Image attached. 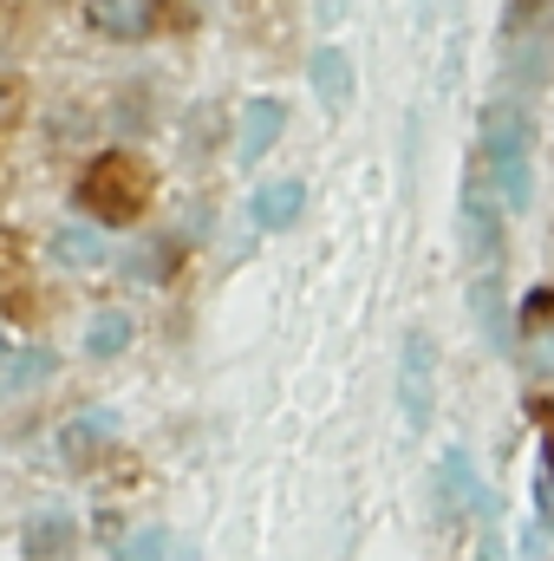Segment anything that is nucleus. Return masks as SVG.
<instances>
[{"mask_svg":"<svg viewBox=\"0 0 554 561\" xmlns=\"http://www.w3.org/2000/svg\"><path fill=\"white\" fill-rule=\"evenodd\" d=\"M476 170L489 183V196L503 203V216H522L535 203V125L529 105H489L483 112V144H476Z\"/></svg>","mask_w":554,"mask_h":561,"instance_id":"obj_1","label":"nucleus"},{"mask_svg":"<svg viewBox=\"0 0 554 561\" xmlns=\"http://www.w3.org/2000/svg\"><path fill=\"white\" fill-rule=\"evenodd\" d=\"M72 203L99 222V229H118V222H138L143 203H150V170H143L131 150H99L79 183H72Z\"/></svg>","mask_w":554,"mask_h":561,"instance_id":"obj_2","label":"nucleus"},{"mask_svg":"<svg viewBox=\"0 0 554 561\" xmlns=\"http://www.w3.org/2000/svg\"><path fill=\"white\" fill-rule=\"evenodd\" d=\"M430 496H437V516L443 523H489L496 516V496L483 490V477H476V457L463 450V444H450L443 457H437V483H430Z\"/></svg>","mask_w":554,"mask_h":561,"instance_id":"obj_3","label":"nucleus"},{"mask_svg":"<svg viewBox=\"0 0 554 561\" xmlns=\"http://www.w3.org/2000/svg\"><path fill=\"white\" fill-rule=\"evenodd\" d=\"M399 419L412 431L437 419V340L424 327H412L399 340Z\"/></svg>","mask_w":554,"mask_h":561,"instance_id":"obj_4","label":"nucleus"},{"mask_svg":"<svg viewBox=\"0 0 554 561\" xmlns=\"http://www.w3.org/2000/svg\"><path fill=\"white\" fill-rule=\"evenodd\" d=\"M463 249H470V262L476 268H496L503 262V249H509V229H503V203L489 196V183H483V170L476 176H463Z\"/></svg>","mask_w":554,"mask_h":561,"instance_id":"obj_5","label":"nucleus"},{"mask_svg":"<svg viewBox=\"0 0 554 561\" xmlns=\"http://www.w3.org/2000/svg\"><path fill=\"white\" fill-rule=\"evenodd\" d=\"M463 307H470V320H476L483 346H489V353H509V340H516V307H509V287H503L496 268H483V275L470 280Z\"/></svg>","mask_w":554,"mask_h":561,"instance_id":"obj_6","label":"nucleus"},{"mask_svg":"<svg viewBox=\"0 0 554 561\" xmlns=\"http://www.w3.org/2000/svg\"><path fill=\"white\" fill-rule=\"evenodd\" d=\"M522 373L554 379V287H535L522 300Z\"/></svg>","mask_w":554,"mask_h":561,"instance_id":"obj_7","label":"nucleus"},{"mask_svg":"<svg viewBox=\"0 0 554 561\" xmlns=\"http://www.w3.org/2000/svg\"><path fill=\"white\" fill-rule=\"evenodd\" d=\"M287 131V105L280 99H249L242 105V125H235V163H262Z\"/></svg>","mask_w":554,"mask_h":561,"instance_id":"obj_8","label":"nucleus"},{"mask_svg":"<svg viewBox=\"0 0 554 561\" xmlns=\"http://www.w3.org/2000/svg\"><path fill=\"white\" fill-rule=\"evenodd\" d=\"M300 209H307V183H300V176H275V183H262V190L249 196V222H255L262 236L293 229V222H300Z\"/></svg>","mask_w":554,"mask_h":561,"instance_id":"obj_9","label":"nucleus"},{"mask_svg":"<svg viewBox=\"0 0 554 561\" xmlns=\"http://www.w3.org/2000/svg\"><path fill=\"white\" fill-rule=\"evenodd\" d=\"M307 85H313V99H320L326 112H346V105H353L359 72H353V59H346L339 46H320V53L307 59Z\"/></svg>","mask_w":554,"mask_h":561,"instance_id":"obj_10","label":"nucleus"},{"mask_svg":"<svg viewBox=\"0 0 554 561\" xmlns=\"http://www.w3.org/2000/svg\"><path fill=\"white\" fill-rule=\"evenodd\" d=\"M72 542H79V523H72V516H59V510L33 516V523L20 529V549H26V561H59Z\"/></svg>","mask_w":554,"mask_h":561,"instance_id":"obj_11","label":"nucleus"},{"mask_svg":"<svg viewBox=\"0 0 554 561\" xmlns=\"http://www.w3.org/2000/svg\"><path fill=\"white\" fill-rule=\"evenodd\" d=\"M46 255H53L59 268H99V262H105V236H99L92 222H66V229H53Z\"/></svg>","mask_w":554,"mask_h":561,"instance_id":"obj_12","label":"nucleus"},{"mask_svg":"<svg viewBox=\"0 0 554 561\" xmlns=\"http://www.w3.org/2000/svg\"><path fill=\"white\" fill-rule=\"evenodd\" d=\"M53 353L46 346H13L7 353V366H0V392H33V386H46L53 379Z\"/></svg>","mask_w":554,"mask_h":561,"instance_id":"obj_13","label":"nucleus"},{"mask_svg":"<svg viewBox=\"0 0 554 561\" xmlns=\"http://www.w3.org/2000/svg\"><path fill=\"white\" fill-rule=\"evenodd\" d=\"M131 313H118V307H105V313H92V327H85V359H118L125 346H131Z\"/></svg>","mask_w":554,"mask_h":561,"instance_id":"obj_14","label":"nucleus"},{"mask_svg":"<svg viewBox=\"0 0 554 561\" xmlns=\"http://www.w3.org/2000/svg\"><path fill=\"white\" fill-rule=\"evenodd\" d=\"M112 437H118V419H112V412H85L79 424H66L59 444H66V457H92V450H105Z\"/></svg>","mask_w":554,"mask_h":561,"instance_id":"obj_15","label":"nucleus"},{"mask_svg":"<svg viewBox=\"0 0 554 561\" xmlns=\"http://www.w3.org/2000/svg\"><path fill=\"white\" fill-rule=\"evenodd\" d=\"M163 556H170V529H157V523L125 542V561H163Z\"/></svg>","mask_w":554,"mask_h":561,"instance_id":"obj_16","label":"nucleus"},{"mask_svg":"<svg viewBox=\"0 0 554 561\" xmlns=\"http://www.w3.org/2000/svg\"><path fill=\"white\" fill-rule=\"evenodd\" d=\"M131 268H138L143 280H163L170 275V242H143L138 255H131Z\"/></svg>","mask_w":554,"mask_h":561,"instance_id":"obj_17","label":"nucleus"},{"mask_svg":"<svg viewBox=\"0 0 554 561\" xmlns=\"http://www.w3.org/2000/svg\"><path fill=\"white\" fill-rule=\"evenodd\" d=\"M542 463H549V470H542V477H549V490H554V444H549V450H542Z\"/></svg>","mask_w":554,"mask_h":561,"instance_id":"obj_18","label":"nucleus"},{"mask_svg":"<svg viewBox=\"0 0 554 561\" xmlns=\"http://www.w3.org/2000/svg\"><path fill=\"white\" fill-rule=\"evenodd\" d=\"M7 353H13V340H7V333H0V366H7Z\"/></svg>","mask_w":554,"mask_h":561,"instance_id":"obj_19","label":"nucleus"},{"mask_svg":"<svg viewBox=\"0 0 554 561\" xmlns=\"http://www.w3.org/2000/svg\"><path fill=\"white\" fill-rule=\"evenodd\" d=\"M170 549H176V542H170ZM176 561H196V549H176Z\"/></svg>","mask_w":554,"mask_h":561,"instance_id":"obj_20","label":"nucleus"},{"mask_svg":"<svg viewBox=\"0 0 554 561\" xmlns=\"http://www.w3.org/2000/svg\"><path fill=\"white\" fill-rule=\"evenodd\" d=\"M339 7H346V0H326V13H339Z\"/></svg>","mask_w":554,"mask_h":561,"instance_id":"obj_21","label":"nucleus"}]
</instances>
